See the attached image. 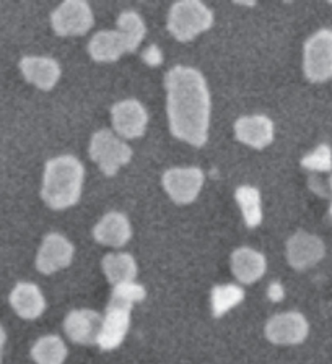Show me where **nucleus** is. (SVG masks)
<instances>
[{"label":"nucleus","mask_w":332,"mask_h":364,"mask_svg":"<svg viewBox=\"0 0 332 364\" xmlns=\"http://www.w3.org/2000/svg\"><path fill=\"white\" fill-rule=\"evenodd\" d=\"M166 109L176 139L202 146L209 139L210 95L202 73L192 67L176 65L166 73Z\"/></svg>","instance_id":"1"},{"label":"nucleus","mask_w":332,"mask_h":364,"mask_svg":"<svg viewBox=\"0 0 332 364\" xmlns=\"http://www.w3.org/2000/svg\"><path fill=\"white\" fill-rule=\"evenodd\" d=\"M85 169L76 156L64 155L46 163L41 197L53 210H66L82 196Z\"/></svg>","instance_id":"2"},{"label":"nucleus","mask_w":332,"mask_h":364,"mask_svg":"<svg viewBox=\"0 0 332 364\" xmlns=\"http://www.w3.org/2000/svg\"><path fill=\"white\" fill-rule=\"evenodd\" d=\"M145 296V288L135 282L118 284L113 288L110 304L103 317L98 343H96L101 350L110 351L123 343L129 332L133 306L144 301Z\"/></svg>","instance_id":"3"},{"label":"nucleus","mask_w":332,"mask_h":364,"mask_svg":"<svg viewBox=\"0 0 332 364\" xmlns=\"http://www.w3.org/2000/svg\"><path fill=\"white\" fill-rule=\"evenodd\" d=\"M214 25V14L197 0L176 2L170 10L168 30L181 43L191 41Z\"/></svg>","instance_id":"4"},{"label":"nucleus","mask_w":332,"mask_h":364,"mask_svg":"<svg viewBox=\"0 0 332 364\" xmlns=\"http://www.w3.org/2000/svg\"><path fill=\"white\" fill-rule=\"evenodd\" d=\"M90 156L106 176L116 174L133 158V150L111 130H98L90 141Z\"/></svg>","instance_id":"5"},{"label":"nucleus","mask_w":332,"mask_h":364,"mask_svg":"<svg viewBox=\"0 0 332 364\" xmlns=\"http://www.w3.org/2000/svg\"><path fill=\"white\" fill-rule=\"evenodd\" d=\"M305 75L311 82L332 78V31L321 30L305 44Z\"/></svg>","instance_id":"6"},{"label":"nucleus","mask_w":332,"mask_h":364,"mask_svg":"<svg viewBox=\"0 0 332 364\" xmlns=\"http://www.w3.org/2000/svg\"><path fill=\"white\" fill-rule=\"evenodd\" d=\"M54 31L59 36H80L93 26V11L82 0H67L51 16Z\"/></svg>","instance_id":"7"},{"label":"nucleus","mask_w":332,"mask_h":364,"mask_svg":"<svg viewBox=\"0 0 332 364\" xmlns=\"http://www.w3.org/2000/svg\"><path fill=\"white\" fill-rule=\"evenodd\" d=\"M204 186V173L200 168H171L163 174V187L171 200L180 205L191 203L197 198Z\"/></svg>","instance_id":"8"},{"label":"nucleus","mask_w":332,"mask_h":364,"mask_svg":"<svg viewBox=\"0 0 332 364\" xmlns=\"http://www.w3.org/2000/svg\"><path fill=\"white\" fill-rule=\"evenodd\" d=\"M310 326L300 312L274 316L266 326V337L277 345H299L308 337Z\"/></svg>","instance_id":"9"},{"label":"nucleus","mask_w":332,"mask_h":364,"mask_svg":"<svg viewBox=\"0 0 332 364\" xmlns=\"http://www.w3.org/2000/svg\"><path fill=\"white\" fill-rule=\"evenodd\" d=\"M73 259V246L59 232H51L44 237V241L39 247L38 257H36V269L44 273V275H51L57 270L66 269L71 265Z\"/></svg>","instance_id":"10"},{"label":"nucleus","mask_w":332,"mask_h":364,"mask_svg":"<svg viewBox=\"0 0 332 364\" xmlns=\"http://www.w3.org/2000/svg\"><path fill=\"white\" fill-rule=\"evenodd\" d=\"M111 121L114 130L124 139H137L145 132L148 114L139 101L125 100L113 106Z\"/></svg>","instance_id":"11"},{"label":"nucleus","mask_w":332,"mask_h":364,"mask_svg":"<svg viewBox=\"0 0 332 364\" xmlns=\"http://www.w3.org/2000/svg\"><path fill=\"white\" fill-rule=\"evenodd\" d=\"M324 242L318 236L300 231L290 237L287 244V259L296 270H305L316 265L324 257Z\"/></svg>","instance_id":"12"},{"label":"nucleus","mask_w":332,"mask_h":364,"mask_svg":"<svg viewBox=\"0 0 332 364\" xmlns=\"http://www.w3.org/2000/svg\"><path fill=\"white\" fill-rule=\"evenodd\" d=\"M103 317L96 311L77 309L66 317L64 328L68 338L80 345L98 343Z\"/></svg>","instance_id":"13"},{"label":"nucleus","mask_w":332,"mask_h":364,"mask_svg":"<svg viewBox=\"0 0 332 364\" xmlns=\"http://www.w3.org/2000/svg\"><path fill=\"white\" fill-rule=\"evenodd\" d=\"M237 139L257 150H262L274 140V124L267 116L256 114V116L239 117L234 124Z\"/></svg>","instance_id":"14"},{"label":"nucleus","mask_w":332,"mask_h":364,"mask_svg":"<svg viewBox=\"0 0 332 364\" xmlns=\"http://www.w3.org/2000/svg\"><path fill=\"white\" fill-rule=\"evenodd\" d=\"M20 70L28 82L44 91L53 90L61 78L59 64L49 57H23L20 60Z\"/></svg>","instance_id":"15"},{"label":"nucleus","mask_w":332,"mask_h":364,"mask_svg":"<svg viewBox=\"0 0 332 364\" xmlns=\"http://www.w3.org/2000/svg\"><path fill=\"white\" fill-rule=\"evenodd\" d=\"M10 304L21 318H38L46 309V299L36 284L19 283L10 293Z\"/></svg>","instance_id":"16"},{"label":"nucleus","mask_w":332,"mask_h":364,"mask_svg":"<svg viewBox=\"0 0 332 364\" xmlns=\"http://www.w3.org/2000/svg\"><path fill=\"white\" fill-rule=\"evenodd\" d=\"M93 235L96 241L105 246L123 247L130 239L133 230H130L128 216L119 212H111L100 220V223L95 226Z\"/></svg>","instance_id":"17"},{"label":"nucleus","mask_w":332,"mask_h":364,"mask_svg":"<svg viewBox=\"0 0 332 364\" xmlns=\"http://www.w3.org/2000/svg\"><path fill=\"white\" fill-rule=\"evenodd\" d=\"M266 257L257 250L239 247L232 254V270L234 277L244 284H251L266 273Z\"/></svg>","instance_id":"18"},{"label":"nucleus","mask_w":332,"mask_h":364,"mask_svg":"<svg viewBox=\"0 0 332 364\" xmlns=\"http://www.w3.org/2000/svg\"><path fill=\"white\" fill-rule=\"evenodd\" d=\"M88 53L96 62H114L128 53V49L118 31H100L91 38Z\"/></svg>","instance_id":"19"},{"label":"nucleus","mask_w":332,"mask_h":364,"mask_svg":"<svg viewBox=\"0 0 332 364\" xmlns=\"http://www.w3.org/2000/svg\"><path fill=\"white\" fill-rule=\"evenodd\" d=\"M101 265L113 287L134 282L137 277V264L130 254H108Z\"/></svg>","instance_id":"20"},{"label":"nucleus","mask_w":332,"mask_h":364,"mask_svg":"<svg viewBox=\"0 0 332 364\" xmlns=\"http://www.w3.org/2000/svg\"><path fill=\"white\" fill-rule=\"evenodd\" d=\"M118 33L123 36L128 53H134L142 39L145 38L147 28L137 11L125 10L118 18Z\"/></svg>","instance_id":"21"},{"label":"nucleus","mask_w":332,"mask_h":364,"mask_svg":"<svg viewBox=\"0 0 332 364\" xmlns=\"http://www.w3.org/2000/svg\"><path fill=\"white\" fill-rule=\"evenodd\" d=\"M31 356L38 364H62L67 358L66 343L57 335H46L33 345Z\"/></svg>","instance_id":"22"},{"label":"nucleus","mask_w":332,"mask_h":364,"mask_svg":"<svg viewBox=\"0 0 332 364\" xmlns=\"http://www.w3.org/2000/svg\"><path fill=\"white\" fill-rule=\"evenodd\" d=\"M237 202L242 208L246 226L256 228L262 223V207H261V192L253 186H242L234 192Z\"/></svg>","instance_id":"23"},{"label":"nucleus","mask_w":332,"mask_h":364,"mask_svg":"<svg viewBox=\"0 0 332 364\" xmlns=\"http://www.w3.org/2000/svg\"><path fill=\"white\" fill-rule=\"evenodd\" d=\"M243 299L244 291L238 284H217L212 289V311H214V316H225L228 311L238 306Z\"/></svg>","instance_id":"24"},{"label":"nucleus","mask_w":332,"mask_h":364,"mask_svg":"<svg viewBox=\"0 0 332 364\" xmlns=\"http://www.w3.org/2000/svg\"><path fill=\"white\" fill-rule=\"evenodd\" d=\"M301 166L310 171H331L332 169V150L329 145H319L316 150L308 153L301 159Z\"/></svg>","instance_id":"25"},{"label":"nucleus","mask_w":332,"mask_h":364,"mask_svg":"<svg viewBox=\"0 0 332 364\" xmlns=\"http://www.w3.org/2000/svg\"><path fill=\"white\" fill-rule=\"evenodd\" d=\"M142 59H144L148 65L150 67H157L163 62V54L162 50H160L158 46H150V48H147L144 53H142Z\"/></svg>","instance_id":"26"},{"label":"nucleus","mask_w":332,"mask_h":364,"mask_svg":"<svg viewBox=\"0 0 332 364\" xmlns=\"http://www.w3.org/2000/svg\"><path fill=\"white\" fill-rule=\"evenodd\" d=\"M267 294H269V299L274 301V303H279V301L284 299V296H285L284 287L279 282H274V283H271V287H269Z\"/></svg>","instance_id":"27"},{"label":"nucleus","mask_w":332,"mask_h":364,"mask_svg":"<svg viewBox=\"0 0 332 364\" xmlns=\"http://www.w3.org/2000/svg\"><path fill=\"white\" fill-rule=\"evenodd\" d=\"M5 340H7V335H5V332H4L2 326H0V348H4V345H5Z\"/></svg>","instance_id":"28"},{"label":"nucleus","mask_w":332,"mask_h":364,"mask_svg":"<svg viewBox=\"0 0 332 364\" xmlns=\"http://www.w3.org/2000/svg\"><path fill=\"white\" fill-rule=\"evenodd\" d=\"M329 193L332 196V176H331V179H329Z\"/></svg>","instance_id":"29"},{"label":"nucleus","mask_w":332,"mask_h":364,"mask_svg":"<svg viewBox=\"0 0 332 364\" xmlns=\"http://www.w3.org/2000/svg\"><path fill=\"white\" fill-rule=\"evenodd\" d=\"M0 364H2V348H0Z\"/></svg>","instance_id":"30"},{"label":"nucleus","mask_w":332,"mask_h":364,"mask_svg":"<svg viewBox=\"0 0 332 364\" xmlns=\"http://www.w3.org/2000/svg\"><path fill=\"white\" fill-rule=\"evenodd\" d=\"M329 213H331V216H332V203H331V208H329Z\"/></svg>","instance_id":"31"}]
</instances>
